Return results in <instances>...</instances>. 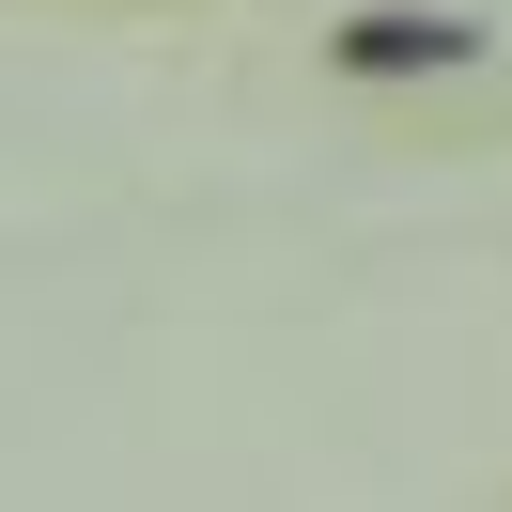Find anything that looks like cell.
<instances>
[{"mask_svg": "<svg viewBox=\"0 0 512 512\" xmlns=\"http://www.w3.org/2000/svg\"><path fill=\"white\" fill-rule=\"evenodd\" d=\"M450 63H481L466 16H342V78H450Z\"/></svg>", "mask_w": 512, "mask_h": 512, "instance_id": "obj_1", "label": "cell"}]
</instances>
